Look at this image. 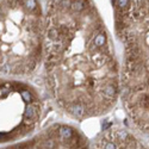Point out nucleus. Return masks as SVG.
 <instances>
[{"instance_id":"3","label":"nucleus","mask_w":149,"mask_h":149,"mask_svg":"<svg viewBox=\"0 0 149 149\" xmlns=\"http://www.w3.org/2000/svg\"><path fill=\"white\" fill-rule=\"evenodd\" d=\"M42 103L26 82L0 77V146L22 141L40 124Z\"/></svg>"},{"instance_id":"1","label":"nucleus","mask_w":149,"mask_h":149,"mask_svg":"<svg viewBox=\"0 0 149 149\" xmlns=\"http://www.w3.org/2000/svg\"><path fill=\"white\" fill-rule=\"evenodd\" d=\"M43 55L47 85L69 116H99L116 103L118 65L107 32L88 0L50 3Z\"/></svg>"},{"instance_id":"5","label":"nucleus","mask_w":149,"mask_h":149,"mask_svg":"<svg viewBox=\"0 0 149 149\" xmlns=\"http://www.w3.org/2000/svg\"><path fill=\"white\" fill-rule=\"evenodd\" d=\"M91 149H144L143 146L123 129H109Z\"/></svg>"},{"instance_id":"2","label":"nucleus","mask_w":149,"mask_h":149,"mask_svg":"<svg viewBox=\"0 0 149 149\" xmlns=\"http://www.w3.org/2000/svg\"><path fill=\"white\" fill-rule=\"evenodd\" d=\"M43 43L37 0H0V77L31 75L43 57Z\"/></svg>"},{"instance_id":"4","label":"nucleus","mask_w":149,"mask_h":149,"mask_svg":"<svg viewBox=\"0 0 149 149\" xmlns=\"http://www.w3.org/2000/svg\"><path fill=\"white\" fill-rule=\"evenodd\" d=\"M0 149H88V143L78 129L54 124L29 140L0 146Z\"/></svg>"}]
</instances>
